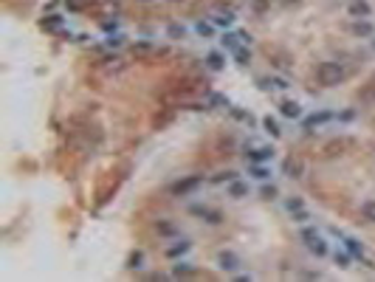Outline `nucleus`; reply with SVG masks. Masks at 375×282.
<instances>
[{
  "label": "nucleus",
  "mask_w": 375,
  "mask_h": 282,
  "mask_svg": "<svg viewBox=\"0 0 375 282\" xmlns=\"http://www.w3.org/2000/svg\"><path fill=\"white\" fill-rule=\"evenodd\" d=\"M316 79L322 88H336L344 82V68H341L339 62H322L319 68H316Z\"/></svg>",
  "instance_id": "f257e3e1"
},
{
  "label": "nucleus",
  "mask_w": 375,
  "mask_h": 282,
  "mask_svg": "<svg viewBox=\"0 0 375 282\" xmlns=\"http://www.w3.org/2000/svg\"><path fill=\"white\" fill-rule=\"evenodd\" d=\"M302 237L307 240V248H310L316 257H324V254H327V243H324V240L316 234V229H305V231H302Z\"/></svg>",
  "instance_id": "f03ea898"
},
{
  "label": "nucleus",
  "mask_w": 375,
  "mask_h": 282,
  "mask_svg": "<svg viewBox=\"0 0 375 282\" xmlns=\"http://www.w3.org/2000/svg\"><path fill=\"white\" fill-rule=\"evenodd\" d=\"M218 263L223 271H237L240 268V257L234 254V251H220L218 254Z\"/></svg>",
  "instance_id": "7ed1b4c3"
},
{
  "label": "nucleus",
  "mask_w": 375,
  "mask_h": 282,
  "mask_svg": "<svg viewBox=\"0 0 375 282\" xmlns=\"http://www.w3.org/2000/svg\"><path fill=\"white\" fill-rule=\"evenodd\" d=\"M201 186V178H189V181H181V184H175L172 186V192L175 195H189V192H195Z\"/></svg>",
  "instance_id": "20e7f679"
},
{
  "label": "nucleus",
  "mask_w": 375,
  "mask_h": 282,
  "mask_svg": "<svg viewBox=\"0 0 375 282\" xmlns=\"http://www.w3.org/2000/svg\"><path fill=\"white\" fill-rule=\"evenodd\" d=\"M279 113L285 116V119H299V116H302V107L297 105V102H282V105H279Z\"/></svg>",
  "instance_id": "39448f33"
},
{
  "label": "nucleus",
  "mask_w": 375,
  "mask_h": 282,
  "mask_svg": "<svg viewBox=\"0 0 375 282\" xmlns=\"http://www.w3.org/2000/svg\"><path fill=\"white\" fill-rule=\"evenodd\" d=\"M370 3H367V0H353V3H350V14H353V17H370Z\"/></svg>",
  "instance_id": "423d86ee"
},
{
  "label": "nucleus",
  "mask_w": 375,
  "mask_h": 282,
  "mask_svg": "<svg viewBox=\"0 0 375 282\" xmlns=\"http://www.w3.org/2000/svg\"><path fill=\"white\" fill-rule=\"evenodd\" d=\"M248 195V184H243V181H228V198H245Z\"/></svg>",
  "instance_id": "0eeeda50"
},
{
  "label": "nucleus",
  "mask_w": 375,
  "mask_h": 282,
  "mask_svg": "<svg viewBox=\"0 0 375 282\" xmlns=\"http://www.w3.org/2000/svg\"><path fill=\"white\" fill-rule=\"evenodd\" d=\"M248 155H251V161H271L274 158V150H271V147H257V150L248 152Z\"/></svg>",
  "instance_id": "6e6552de"
},
{
  "label": "nucleus",
  "mask_w": 375,
  "mask_h": 282,
  "mask_svg": "<svg viewBox=\"0 0 375 282\" xmlns=\"http://www.w3.org/2000/svg\"><path fill=\"white\" fill-rule=\"evenodd\" d=\"M361 217L367 223H375V201H364L361 203Z\"/></svg>",
  "instance_id": "1a4fd4ad"
},
{
  "label": "nucleus",
  "mask_w": 375,
  "mask_h": 282,
  "mask_svg": "<svg viewBox=\"0 0 375 282\" xmlns=\"http://www.w3.org/2000/svg\"><path fill=\"white\" fill-rule=\"evenodd\" d=\"M262 127H265V133H268L271 139H279V133H282V130H279V124L274 122L271 116H265V119H262Z\"/></svg>",
  "instance_id": "9d476101"
},
{
  "label": "nucleus",
  "mask_w": 375,
  "mask_h": 282,
  "mask_svg": "<svg viewBox=\"0 0 375 282\" xmlns=\"http://www.w3.org/2000/svg\"><path fill=\"white\" fill-rule=\"evenodd\" d=\"M344 246H347V251H350V254H353V257H364V246H361L358 240L347 237V240H344Z\"/></svg>",
  "instance_id": "9b49d317"
},
{
  "label": "nucleus",
  "mask_w": 375,
  "mask_h": 282,
  "mask_svg": "<svg viewBox=\"0 0 375 282\" xmlns=\"http://www.w3.org/2000/svg\"><path fill=\"white\" fill-rule=\"evenodd\" d=\"M353 34H358V37H370V34H373V26H370L367 20H358L356 26H353Z\"/></svg>",
  "instance_id": "f8f14e48"
},
{
  "label": "nucleus",
  "mask_w": 375,
  "mask_h": 282,
  "mask_svg": "<svg viewBox=\"0 0 375 282\" xmlns=\"http://www.w3.org/2000/svg\"><path fill=\"white\" fill-rule=\"evenodd\" d=\"M240 43H243V40H240V34H226V37H223V45H226L228 51H237V48H240Z\"/></svg>",
  "instance_id": "ddd939ff"
},
{
  "label": "nucleus",
  "mask_w": 375,
  "mask_h": 282,
  "mask_svg": "<svg viewBox=\"0 0 375 282\" xmlns=\"http://www.w3.org/2000/svg\"><path fill=\"white\" fill-rule=\"evenodd\" d=\"M206 62H209V68H212V70H220V68H223V57H220L218 51H212L209 57H206Z\"/></svg>",
  "instance_id": "4468645a"
},
{
  "label": "nucleus",
  "mask_w": 375,
  "mask_h": 282,
  "mask_svg": "<svg viewBox=\"0 0 375 282\" xmlns=\"http://www.w3.org/2000/svg\"><path fill=\"white\" fill-rule=\"evenodd\" d=\"M141 263H144V254H141V251H133L130 260H127V268H141Z\"/></svg>",
  "instance_id": "2eb2a0df"
},
{
  "label": "nucleus",
  "mask_w": 375,
  "mask_h": 282,
  "mask_svg": "<svg viewBox=\"0 0 375 282\" xmlns=\"http://www.w3.org/2000/svg\"><path fill=\"white\" fill-rule=\"evenodd\" d=\"M183 251H189V243H186V240H181V246H172L166 254H169V257H178V254H183Z\"/></svg>",
  "instance_id": "dca6fc26"
},
{
  "label": "nucleus",
  "mask_w": 375,
  "mask_h": 282,
  "mask_svg": "<svg viewBox=\"0 0 375 282\" xmlns=\"http://www.w3.org/2000/svg\"><path fill=\"white\" fill-rule=\"evenodd\" d=\"M285 169L291 172V178H299V172H302V164H299V161H288V164H285Z\"/></svg>",
  "instance_id": "f3484780"
},
{
  "label": "nucleus",
  "mask_w": 375,
  "mask_h": 282,
  "mask_svg": "<svg viewBox=\"0 0 375 282\" xmlns=\"http://www.w3.org/2000/svg\"><path fill=\"white\" fill-rule=\"evenodd\" d=\"M234 60H237V65H248V51H245V48H237Z\"/></svg>",
  "instance_id": "a211bd4d"
},
{
  "label": "nucleus",
  "mask_w": 375,
  "mask_h": 282,
  "mask_svg": "<svg viewBox=\"0 0 375 282\" xmlns=\"http://www.w3.org/2000/svg\"><path fill=\"white\" fill-rule=\"evenodd\" d=\"M330 119V113H319V116H310L307 119V127H313V124H322V122H327Z\"/></svg>",
  "instance_id": "6ab92c4d"
},
{
  "label": "nucleus",
  "mask_w": 375,
  "mask_h": 282,
  "mask_svg": "<svg viewBox=\"0 0 375 282\" xmlns=\"http://www.w3.org/2000/svg\"><path fill=\"white\" fill-rule=\"evenodd\" d=\"M231 20H234V17H231V14H218V17H215V26H231Z\"/></svg>",
  "instance_id": "aec40b11"
},
{
  "label": "nucleus",
  "mask_w": 375,
  "mask_h": 282,
  "mask_svg": "<svg viewBox=\"0 0 375 282\" xmlns=\"http://www.w3.org/2000/svg\"><path fill=\"white\" fill-rule=\"evenodd\" d=\"M336 263H339L341 268H350V257L344 254V251H336Z\"/></svg>",
  "instance_id": "412c9836"
},
{
  "label": "nucleus",
  "mask_w": 375,
  "mask_h": 282,
  "mask_svg": "<svg viewBox=\"0 0 375 282\" xmlns=\"http://www.w3.org/2000/svg\"><path fill=\"white\" fill-rule=\"evenodd\" d=\"M251 172H254V178H260V181H265V178L271 175V172H268V169H265V167H254Z\"/></svg>",
  "instance_id": "4be33fe9"
},
{
  "label": "nucleus",
  "mask_w": 375,
  "mask_h": 282,
  "mask_svg": "<svg viewBox=\"0 0 375 282\" xmlns=\"http://www.w3.org/2000/svg\"><path fill=\"white\" fill-rule=\"evenodd\" d=\"M189 271H192V265H189V263L175 265V277H181V274H189Z\"/></svg>",
  "instance_id": "5701e85b"
},
{
  "label": "nucleus",
  "mask_w": 375,
  "mask_h": 282,
  "mask_svg": "<svg viewBox=\"0 0 375 282\" xmlns=\"http://www.w3.org/2000/svg\"><path fill=\"white\" fill-rule=\"evenodd\" d=\"M294 220H297V223H307V220H310V214H307L305 209H299L297 214H294Z\"/></svg>",
  "instance_id": "b1692460"
},
{
  "label": "nucleus",
  "mask_w": 375,
  "mask_h": 282,
  "mask_svg": "<svg viewBox=\"0 0 375 282\" xmlns=\"http://www.w3.org/2000/svg\"><path fill=\"white\" fill-rule=\"evenodd\" d=\"M43 26H45V28H60V26H62V20H60V17H51V20H43Z\"/></svg>",
  "instance_id": "393cba45"
},
{
  "label": "nucleus",
  "mask_w": 375,
  "mask_h": 282,
  "mask_svg": "<svg viewBox=\"0 0 375 282\" xmlns=\"http://www.w3.org/2000/svg\"><path fill=\"white\" fill-rule=\"evenodd\" d=\"M198 34L209 37V34H212V26H209V23H198Z\"/></svg>",
  "instance_id": "a878e982"
},
{
  "label": "nucleus",
  "mask_w": 375,
  "mask_h": 282,
  "mask_svg": "<svg viewBox=\"0 0 375 282\" xmlns=\"http://www.w3.org/2000/svg\"><path fill=\"white\" fill-rule=\"evenodd\" d=\"M288 209H291V212H299V209H302V198H294V201H288Z\"/></svg>",
  "instance_id": "bb28decb"
},
{
  "label": "nucleus",
  "mask_w": 375,
  "mask_h": 282,
  "mask_svg": "<svg viewBox=\"0 0 375 282\" xmlns=\"http://www.w3.org/2000/svg\"><path fill=\"white\" fill-rule=\"evenodd\" d=\"M274 195H277V189H274V186H265V189H262V198H268V201L274 198Z\"/></svg>",
  "instance_id": "cd10ccee"
},
{
  "label": "nucleus",
  "mask_w": 375,
  "mask_h": 282,
  "mask_svg": "<svg viewBox=\"0 0 375 282\" xmlns=\"http://www.w3.org/2000/svg\"><path fill=\"white\" fill-rule=\"evenodd\" d=\"M158 231H164V234H172V226H169V223H164V226H158Z\"/></svg>",
  "instance_id": "c85d7f7f"
},
{
  "label": "nucleus",
  "mask_w": 375,
  "mask_h": 282,
  "mask_svg": "<svg viewBox=\"0 0 375 282\" xmlns=\"http://www.w3.org/2000/svg\"><path fill=\"white\" fill-rule=\"evenodd\" d=\"M373 48H375V40H373Z\"/></svg>",
  "instance_id": "c756f323"
},
{
  "label": "nucleus",
  "mask_w": 375,
  "mask_h": 282,
  "mask_svg": "<svg viewBox=\"0 0 375 282\" xmlns=\"http://www.w3.org/2000/svg\"><path fill=\"white\" fill-rule=\"evenodd\" d=\"M172 3H178V0H172Z\"/></svg>",
  "instance_id": "7c9ffc66"
}]
</instances>
